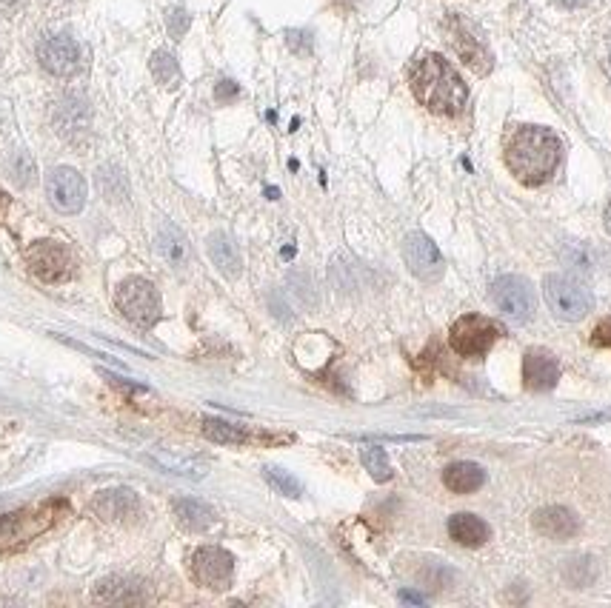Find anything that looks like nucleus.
Wrapping results in <instances>:
<instances>
[{
	"mask_svg": "<svg viewBox=\"0 0 611 608\" xmlns=\"http://www.w3.org/2000/svg\"><path fill=\"white\" fill-rule=\"evenodd\" d=\"M506 166L523 186H540L560 166L563 143L546 126H517L503 146Z\"/></svg>",
	"mask_w": 611,
	"mask_h": 608,
	"instance_id": "f257e3e1",
	"label": "nucleus"
},
{
	"mask_svg": "<svg viewBox=\"0 0 611 608\" xmlns=\"http://www.w3.org/2000/svg\"><path fill=\"white\" fill-rule=\"evenodd\" d=\"M412 83L414 98L420 100L429 112L434 115H457L463 112L466 100H469V89L463 78L454 72V66L443 55H423L412 66Z\"/></svg>",
	"mask_w": 611,
	"mask_h": 608,
	"instance_id": "f03ea898",
	"label": "nucleus"
},
{
	"mask_svg": "<svg viewBox=\"0 0 611 608\" xmlns=\"http://www.w3.org/2000/svg\"><path fill=\"white\" fill-rule=\"evenodd\" d=\"M69 514V503L49 500L35 509H20L12 514H0V551H18L38 540L43 531H49L58 520Z\"/></svg>",
	"mask_w": 611,
	"mask_h": 608,
	"instance_id": "7ed1b4c3",
	"label": "nucleus"
},
{
	"mask_svg": "<svg viewBox=\"0 0 611 608\" xmlns=\"http://www.w3.org/2000/svg\"><path fill=\"white\" fill-rule=\"evenodd\" d=\"M115 303H118L120 314L138 326V329H152L160 320V297L158 289L143 280V277H129L123 280L115 292Z\"/></svg>",
	"mask_w": 611,
	"mask_h": 608,
	"instance_id": "20e7f679",
	"label": "nucleus"
},
{
	"mask_svg": "<svg viewBox=\"0 0 611 608\" xmlns=\"http://www.w3.org/2000/svg\"><path fill=\"white\" fill-rule=\"evenodd\" d=\"M503 337V326L483 314H463L449 329L452 349L463 357H483Z\"/></svg>",
	"mask_w": 611,
	"mask_h": 608,
	"instance_id": "39448f33",
	"label": "nucleus"
},
{
	"mask_svg": "<svg viewBox=\"0 0 611 608\" xmlns=\"http://www.w3.org/2000/svg\"><path fill=\"white\" fill-rule=\"evenodd\" d=\"M543 295H546V303L554 312V317L560 320H583L586 314L594 309V297L592 292L577 283L572 277L566 275H549L546 283H543Z\"/></svg>",
	"mask_w": 611,
	"mask_h": 608,
	"instance_id": "423d86ee",
	"label": "nucleus"
},
{
	"mask_svg": "<svg viewBox=\"0 0 611 608\" xmlns=\"http://www.w3.org/2000/svg\"><path fill=\"white\" fill-rule=\"evenodd\" d=\"M26 266L29 272L43 283H66L75 272V260L69 249L58 240H38L26 249Z\"/></svg>",
	"mask_w": 611,
	"mask_h": 608,
	"instance_id": "0eeeda50",
	"label": "nucleus"
},
{
	"mask_svg": "<svg viewBox=\"0 0 611 608\" xmlns=\"http://www.w3.org/2000/svg\"><path fill=\"white\" fill-rule=\"evenodd\" d=\"M446 35L452 40L457 58L463 60L469 69H474L477 75H486L492 69V55L489 46L483 43V38L472 29V23L460 15H449L446 18Z\"/></svg>",
	"mask_w": 611,
	"mask_h": 608,
	"instance_id": "6e6552de",
	"label": "nucleus"
},
{
	"mask_svg": "<svg viewBox=\"0 0 611 608\" xmlns=\"http://www.w3.org/2000/svg\"><path fill=\"white\" fill-rule=\"evenodd\" d=\"M492 300L500 312L509 314V317L517 320V323L532 320L534 306H537V297H534L532 283L517 275L497 277V280L492 283Z\"/></svg>",
	"mask_w": 611,
	"mask_h": 608,
	"instance_id": "1a4fd4ad",
	"label": "nucleus"
},
{
	"mask_svg": "<svg viewBox=\"0 0 611 608\" xmlns=\"http://www.w3.org/2000/svg\"><path fill=\"white\" fill-rule=\"evenodd\" d=\"M192 577L203 589H229L235 577V557L217 546H203L192 554Z\"/></svg>",
	"mask_w": 611,
	"mask_h": 608,
	"instance_id": "9d476101",
	"label": "nucleus"
},
{
	"mask_svg": "<svg viewBox=\"0 0 611 608\" xmlns=\"http://www.w3.org/2000/svg\"><path fill=\"white\" fill-rule=\"evenodd\" d=\"M46 195L49 203L63 212V215H78L80 209L86 206V180L80 177V172L69 169V166H58L52 169L46 177Z\"/></svg>",
	"mask_w": 611,
	"mask_h": 608,
	"instance_id": "9b49d317",
	"label": "nucleus"
},
{
	"mask_svg": "<svg viewBox=\"0 0 611 608\" xmlns=\"http://www.w3.org/2000/svg\"><path fill=\"white\" fill-rule=\"evenodd\" d=\"M403 260L409 266V272L426 283H434L440 280L443 272H446V263H443V255L440 249L432 243V237L420 235V232H412V235L403 240Z\"/></svg>",
	"mask_w": 611,
	"mask_h": 608,
	"instance_id": "f8f14e48",
	"label": "nucleus"
},
{
	"mask_svg": "<svg viewBox=\"0 0 611 608\" xmlns=\"http://www.w3.org/2000/svg\"><path fill=\"white\" fill-rule=\"evenodd\" d=\"M52 123L58 129V135L69 143H80L89 138L92 129V109L80 95H66L58 100L55 112H52Z\"/></svg>",
	"mask_w": 611,
	"mask_h": 608,
	"instance_id": "ddd939ff",
	"label": "nucleus"
},
{
	"mask_svg": "<svg viewBox=\"0 0 611 608\" xmlns=\"http://www.w3.org/2000/svg\"><path fill=\"white\" fill-rule=\"evenodd\" d=\"M38 60L49 75L69 78L78 72L80 46L69 35H49L38 43Z\"/></svg>",
	"mask_w": 611,
	"mask_h": 608,
	"instance_id": "4468645a",
	"label": "nucleus"
},
{
	"mask_svg": "<svg viewBox=\"0 0 611 608\" xmlns=\"http://www.w3.org/2000/svg\"><path fill=\"white\" fill-rule=\"evenodd\" d=\"M92 511L103 523H129L140 514V500L132 489H106L92 500Z\"/></svg>",
	"mask_w": 611,
	"mask_h": 608,
	"instance_id": "2eb2a0df",
	"label": "nucleus"
},
{
	"mask_svg": "<svg viewBox=\"0 0 611 608\" xmlns=\"http://www.w3.org/2000/svg\"><path fill=\"white\" fill-rule=\"evenodd\" d=\"M560 380V363L546 349H529L523 357V383L532 392H549Z\"/></svg>",
	"mask_w": 611,
	"mask_h": 608,
	"instance_id": "dca6fc26",
	"label": "nucleus"
},
{
	"mask_svg": "<svg viewBox=\"0 0 611 608\" xmlns=\"http://www.w3.org/2000/svg\"><path fill=\"white\" fill-rule=\"evenodd\" d=\"M534 529L549 540H569L580 531V520L572 509L549 506V509H540L534 514Z\"/></svg>",
	"mask_w": 611,
	"mask_h": 608,
	"instance_id": "f3484780",
	"label": "nucleus"
},
{
	"mask_svg": "<svg viewBox=\"0 0 611 608\" xmlns=\"http://www.w3.org/2000/svg\"><path fill=\"white\" fill-rule=\"evenodd\" d=\"M92 600L103 606H132L143 600V594H140L138 583L129 577H103L92 591Z\"/></svg>",
	"mask_w": 611,
	"mask_h": 608,
	"instance_id": "a211bd4d",
	"label": "nucleus"
},
{
	"mask_svg": "<svg viewBox=\"0 0 611 608\" xmlns=\"http://www.w3.org/2000/svg\"><path fill=\"white\" fill-rule=\"evenodd\" d=\"M449 534H452L460 546L477 549V546L489 543L492 529H489V523H486L483 517H477V514H466V511H463V514H454L452 520H449Z\"/></svg>",
	"mask_w": 611,
	"mask_h": 608,
	"instance_id": "6ab92c4d",
	"label": "nucleus"
},
{
	"mask_svg": "<svg viewBox=\"0 0 611 608\" xmlns=\"http://www.w3.org/2000/svg\"><path fill=\"white\" fill-rule=\"evenodd\" d=\"M209 257L217 266V272L226 277H237L243 272V257L237 252V246L232 243V237L223 232H212L209 235Z\"/></svg>",
	"mask_w": 611,
	"mask_h": 608,
	"instance_id": "aec40b11",
	"label": "nucleus"
},
{
	"mask_svg": "<svg viewBox=\"0 0 611 608\" xmlns=\"http://www.w3.org/2000/svg\"><path fill=\"white\" fill-rule=\"evenodd\" d=\"M172 509H175V517H178V523L183 529L206 531L215 526V511H212V506L200 503V500L178 497V500L172 503Z\"/></svg>",
	"mask_w": 611,
	"mask_h": 608,
	"instance_id": "412c9836",
	"label": "nucleus"
},
{
	"mask_svg": "<svg viewBox=\"0 0 611 608\" xmlns=\"http://www.w3.org/2000/svg\"><path fill=\"white\" fill-rule=\"evenodd\" d=\"M158 255L169 263L180 269L186 260H189V240L180 232L175 223H163L158 232Z\"/></svg>",
	"mask_w": 611,
	"mask_h": 608,
	"instance_id": "4be33fe9",
	"label": "nucleus"
},
{
	"mask_svg": "<svg viewBox=\"0 0 611 608\" xmlns=\"http://www.w3.org/2000/svg\"><path fill=\"white\" fill-rule=\"evenodd\" d=\"M443 483L454 494H472L486 483V471L480 469L477 463H452L449 469L443 471Z\"/></svg>",
	"mask_w": 611,
	"mask_h": 608,
	"instance_id": "5701e85b",
	"label": "nucleus"
},
{
	"mask_svg": "<svg viewBox=\"0 0 611 608\" xmlns=\"http://www.w3.org/2000/svg\"><path fill=\"white\" fill-rule=\"evenodd\" d=\"M203 437L212 440V443H220V446H243V443L252 440V434L246 432L243 426L229 423V420H217V417L203 420Z\"/></svg>",
	"mask_w": 611,
	"mask_h": 608,
	"instance_id": "b1692460",
	"label": "nucleus"
},
{
	"mask_svg": "<svg viewBox=\"0 0 611 608\" xmlns=\"http://www.w3.org/2000/svg\"><path fill=\"white\" fill-rule=\"evenodd\" d=\"M152 466H160V469L172 471V474H180V477H189V480H200L206 477V466L198 463V460H178V457H169V454H158V457H146Z\"/></svg>",
	"mask_w": 611,
	"mask_h": 608,
	"instance_id": "393cba45",
	"label": "nucleus"
},
{
	"mask_svg": "<svg viewBox=\"0 0 611 608\" xmlns=\"http://www.w3.org/2000/svg\"><path fill=\"white\" fill-rule=\"evenodd\" d=\"M360 460H363L366 471L375 477L377 483L392 480V463H389V457H386V452H383L380 446H366V449L360 452Z\"/></svg>",
	"mask_w": 611,
	"mask_h": 608,
	"instance_id": "a878e982",
	"label": "nucleus"
},
{
	"mask_svg": "<svg viewBox=\"0 0 611 608\" xmlns=\"http://www.w3.org/2000/svg\"><path fill=\"white\" fill-rule=\"evenodd\" d=\"M263 477H266L280 494H286V497H300V494H303L300 480L286 469H280V466H266V469H263Z\"/></svg>",
	"mask_w": 611,
	"mask_h": 608,
	"instance_id": "bb28decb",
	"label": "nucleus"
},
{
	"mask_svg": "<svg viewBox=\"0 0 611 608\" xmlns=\"http://www.w3.org/2000/svg\"><path fill=\"white\" fill-rule=\"evenodd\" d=\"M100 192L109 197V200H123L126 197V177L120 175L115 166H103L100 169Z\"/></svg>",
	"mask_w": 611,
	"mask_h": 608,
	"instance_id": "cd10ccee",
	"label": "nucleus"
},
{
	"mask_svg": "<svg viewBox=\"0 0 611 608\" xmlns=\"http://www.w3.org/2000/svg\"><path fill=\"white\" fill-rule=\"evenodd\" d=\"M152 75L163 83V86H172V83H178L180 78V69H178V60L172 58L169 52H158L155 58H152Z\"/></svg>",
	"mask_w": 611,
	"mask_h": 608,
	"instance_id": "c85d7f7f",
	"label": "nucleus"
},
{
	"mask_svg": "<svg viewBox=\"0 0 611 608\" xmlns=\"http://www.w3.org/2000/svg\"><path fill=\"white\" fill-rule=\"evenodd\" d=\"M15 180L23 183V186H29L35 180V163H32V157L26 155V152L15 157Z\"/></svg>",
	"mask_w": 611,
	"mask_h": 608,
	"instance_id": "c756f323",
	"label": "nucleus"
},
{
	"mask_svg": "<svg viewBox=\"0 0 611 608\" xmlns=\"http://www.w3.org/2000/svg\"><path fill=\"white\" fill-rule=\"evenodd\" d=\"M592 343L597 349H611V317L597 323V329L592 332Z\"/></svg>",
	"mask_w": 611,
	"mask_h": 608,
	"instance_id": "7c9ffc66",
	"label": "nucleus"
},
{
	"mask_svg": "<svg viewBox=\"0 0 611 608\" xmlns=\"http://www.w3.org/2000/svg\"><path fill=\"white\" fill-rule=\"evenodd\" d=\"M186 26H189V18H186V12H172V20H169V29H172V35L175 38H180L183 32H186Z\"/></svg>",
	"mask_w": 611,
	"mask_h": 608,
	"instance_id": "2f4dec72",
	"label": "nucleus"
},
{
	"mask_svg": "<svg viewBox=\"0 0 611 608\" xmlns=\"http://www.w3.org/2000/svg\"><path fill=\"white\" fill-rule=\"evenodd\" d=\"M232 98H237V86L232 80H223V83L217 86V100H232Z\"/></svg>",
	"mask_w": 611,
	"mask_h": 608,
	"instance_id": "473e14b6",
	"label": "nucleus"
},
{
	"mask_svg": "<svg viewBox=\"0 0 611 608\" xmlns=\"http://www.w3.org/2000/svg\"><path fill=\"white\" fill-rule=\"evenodd\" d=\"M400 600H403V603H417V606L426 603V600H423L420 594H414V591H400Z\"/></svg>",
	"mask_w": 611,
	"mask_h": 608,
	"instance_id": "72a5a7b5",
	"label": "nucleus"
},
{
	"mask_svg": "<svg viewBox=\"0 0 611 608\" xmlns=\"http://www.w3.org/2000/svg\"><path fill=\"white\" fill-rule=\"evenodd\" d=\"M20 3H23V0H0V6H3V9H15V6H20Z\"/></svg>",
	"mask_w": 611,
	"mask_h": 608,
	"instance_id": "f704fd0d",
	"label": "nucleus"
},
{
	"mask_svg": "<svg viewBox=\"0 0 611 608\" xmlns=\"http://www.w3.org/2000/svg\"><path fill=\"white\" fill-rule=\"evenodd\" d=\"M563 6H586L589 0H560Z\"/></svg>",
	"mask_w": 611,
	"mask_h": 608,
	"instance_id": "c9c22d12",
	"label": "nucleus"
},
{
	"mask_svg": "<svg viewBox=\"0 0 611 608\" xmlns=\"http://www.w3.org/2000/svg\"><path fill=\"white\" fill-rule=\"evenodd\" d=\"M606 226H609V232H611V200H609V206H606Z\"/></svg>",
	"mask_w": 611,
	"mask_h": 608,
	"instance_id": "e433bc0d",
	"label": "nucleus"
},
{
	"mask_svg": "<svg viewBox=\"0 0 611 608\" xmlns=\"http://www.w3.org/2000/svg\"><path fill=\"white\" fill-rule=\"evenodd\" d=\"M606 72H609V78H611V55H609V63H606Z\"/></svg>",
	"mask_w": 611,
	"mask_h": 608,
	"instance_id": "4c0bfd02",
	"label": "nucleus"
}]
</instances>
